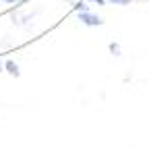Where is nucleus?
I'll return each instance as SVG.
<instances>
[{
  "label": "nucleus",
  "instance_id": "f257e3e1",
  "mask_svg": "<svg viewBox=\"0 0 149 149\" xmlns=\"http://www.w3.org/2000/svg\"><path fill=\"white\" fill-rule=\"evenodd\" d=\"M79 21L83 25H87V27H100V25H104V19L100 15H95V13H91V10L79 13Z\"/></svg>",
  "mask_w": 149,
  "mask_h": 149
},
{
  "label": "nucleus",
  "instance_id": "f03ea898",
  "mask_svg": "<svg viewBox=\"0 0 149 149\" xmlns=\"http://www.w3.org/2000/svg\"><path fill=\"white\" fill-rule=\"evenodd\" d=\"M4 70L10 72L13 77H19V74H21V70H19V64L13 62V60H6V62H4Z\"/></svg>",
  "mask_w": 149,
  "mask_h": 149
},
{
  "label": "nucleus",
  "instance_id": "7ed1b4c3",
  "mask_svg": "<svg viewBox=\"0 0 149 149\" xmlns=\"http://www.w3.org/2000/svg\"><path fill=\"white\" fill-rule=\"evenodd\" d=\"M106 4H118V6H126V4H130V0H106Z\"/></svg>",
  "mask_w": 149,
  "mask_h": 149
},
{
  "label": "nucleus",
  "instance_id": "20e7f679",
  "mask_svg": "<svg viewBox=\"0 0 149 149\" xmlns=\"http://www.w3.org/2000/svg\"><path fill=\"white\" fill-rule=\"evenodd\" d=\"M110 52L114 54V56H120V46H118L116 42H112V44H110Z\"/></svg>",
  "mask_w": 149,
  "mask_h": 149
},
{
  "label": "nucleus",
  "instance_id": "39448f33",
  "mask_svg": "<svg viewBox=\"0 0 149 149\" xmlns=\"http://www.w3.org/2000/svg\"><path fill=\"white\" fill-rule=\"evenodd\" d=\"M74 8H77L79 13H83V10H89V6H87L85 2H79V4H74Z\"/></svg>",
  "mask_w": 149,
  "mask_h": 149
},
{
  "label": "nucleus",
  "instance_id": "423d86ee",
  "mask_svg": "<svg viewBox=\"0 0 149 149\" xmlns=\"http://www.w3.org/2000/svg\"><path fill=\"white\" fill-rule=\"evenodd\" d=\"M2 2H6V4H15L17 2L19 4V2H25V0H2Z\"/></svg>",
  "mask_w": 149,
  "mask_h": 149
},
{
  "label": "nucleus",
  "instance_id": "0eeeda50",
  "mask_svg": "<svg viewBox=\"0 0 149 149\" xmlns=\"http://www.w3.org/2000/svg\"><path fill=\"white\" fill-rule=\"evenodd\" d=\"M89 2H95V4H100V6H104V4H106V0H89Z\"/></svg>",
  "mask_w": 149,
  "mask_h": 149
},
{
  "label": "nucleus",
  "instance_id": "6e6552de",
  "mask_svg": "<svg viewBox=\"0 0 149 149\" xmlns=\"http://www.w3.org/2000/svg\"><path fill=\"white\" fill-rule=\"evenodd\" d=\"M4 70V64H2V60H0V72H2Z\"/></svg>",
  "mask_w": 149,
  "mask_h": 149
},
{
  "label": "nucleus",
  "instance_id": "1a4fd4ad",
  "mask_svg": "<svg viewBox=\"0 0 149 149\" xmlns=\"http://www.w3.org/2000/svg\"><path fill=\"white\" fill-rule=\"evenodd\" d=\"M0 2H2V0H0Z\"/></svg>",
  "mask_w": 149,
  "mask_h": 149
}]
</instances>
